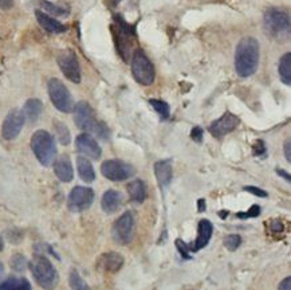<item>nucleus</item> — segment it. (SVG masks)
Listing matches in <instances>:
<instances>
[{
	"label": "nucleus",
	"instance_id": "f257e3e1",
	"mask_svg": "<svg viewBox=\"0 0 291 290\" xmlns=\"http://www.w3.org/2000/svg\"><path fill=\"white\" fill-rule=\"evenodd\" d=\"M259 65V42L252 36L243 38L235 50V70L243 78L251 77Z\"/></svg>",
	"mask_w": 291,
	"mask_h": 290
},
{
	"label": "nucleus",
	"instance_id": "f03ea898",
	"mask_svg": "<svg viewBox=\"0 0 291 290\" xmlns=\"http://www.w3.org/2000/svg\"><path fill=\"white\" fill-rule=\"evenodd\" d=\"M31 273L35 278L36 284L46 290H54L58 285V273L50 260L43 254H35L30 262Z\"/></svg>",
	"mask_w": 291,
	"mask_h": 290
},
{
	"label": "nucleus",
	"instance_id": "7ed1b4c3",
	"mask_svg": "<svg viewBox=\"0 0 291 290\" xmlns=\"http://www.w3.org/2000/svg\"><path fill=\"white\" fill-rule=\"evenodd\" d=\"M31 148L42 165L49 167L54 163L56 156L55 140L47 131H36L31 137Z\"/></svg>",
	"mask_w": 291,
	"mask_h": 290
},
{
	"label": "nucleus",
	"instance_id": "20e7f679",
	"mask_svg": "<svg viewBox=\"0 0 291 290\" xmlns=\"http://www.w3.org/2000/svg\"><path fill=\"white\" fill-rule=\"evenodd\" d=\"M265 28L278 42H287L290 38V16L285 11L270 8L265 14Z\"/></svg>",
	"mask_w": 291,
	"mask_h": 290
},
{
	"label": "nucleus",
	"instance_id": "39448f33",
	"mask_svg": "<svg viewBox=\"0 0 291 290\" xmlns=\"http://www.w3.org/2000/svg\"><path fill=\"white\" fill-rule=\"evenodd\" d=\"M132 73L140 85L149 86L155 82L156 70L151 59L142 50H136L132 58Z\"/></svg>",
	"mask_w": 291,
	"mask_h": 290
},
{
	"label": "nucleus",
	"instance_id": "423d86ee",
	"mask_svg": "<svg viewBox=\"0 0 291 290\" xmlns=\"http://www.w3.org/2000/svg\"><path fill=\"white\" fill-rule=\"evenodd\" d=\"M49 96L53 105L62 113H70L74 110V101L69 89L58 78H51L49 81Z\"/></svg>",
	"mask_w": 291,
	"mask_h": 290
},
{
	"label": "nucleus",
	"instance_id": "0eeeda50",
	"mask_svg": "<svg viewBox=\"0 0 291 290\" xmlns=\"http://www.w3.org/2000/svg\"><path fill=\"white\" fill-rule=\"evenodd\" d=\"M101 172L111 182H124L134 175V168L131 164L121 160H106L101 165Z\"/></svg>",
	"mask_w": 291,
	"mask_h": 290
},
{
	"label": "nucleus",
	"instance_id": "6e6552de",
	"mask_svg": "<svg viewBox=\"0 0 291 290\" xmlns=\"http://www.w3.org/2000/svg\"><path fill=\"white\" fill-rule=\"evenodd\" d=\"M56 62L58 66L63 73V76L69 79V81L74 82V83H79L80 82V67L78 63V58H77L76 53L71 50H63L60 51L58 56H56Z\"/></svg>",
	"mask_w": 291,
	"mask_h": 290
},
{
	"label": "nucleus",
	"instance_id": "1a4fd4ad",
	"mask_svg": "<svg viewBox=\"0 0 291 290\" xmlns=\"http://www.w3.org/2000/svg\"><path fill=\"white\" fill-rule=\"evenodd\" d=\"M94 200V191L89 187L77 185L71 189L67 200V207L71 212H82L90 207Z\"/></svg>",
	"mask_w": 291,
	"mask_h": 290
},
{
	"label": "nucleus",
	"instance_id": "9d476101",
	"mask_svg": "<svg viewBox=\"0 0 291 290\" xmlns=\"http://www.w3.org/2000/svg\"><path fill=\"white\" fill-rule=\"evenodd\" d=\"M74 121L76 125L83 132H96L98 122L94 114V110L85 101L78 102L74 105Z\"/></svg>",
	"mask_w": 291,
	"mask_h": 290
},
{
	"label": "nucleus",
	"instance_id": "9b49d317",
	"mask_svg": "<svg viewBox=\"0 0 291 290\" xmlns=\"http://www.w3.org/2000/svg\"><path fill=\"white\" fill-rule=\"evenodd\" d=\"M134 234V218L131 211H126L120 218L117 219L113 226V238L117 243L128 244L131 243Z\"/></svg>",
	"mask_w": 291,
	"mask_h": 290
},
{
	"label": "nucleus",
	"instance_id": "f8f14e48",
	"mask_svg": "<svg viewBox=\"0 0 291 290\" xmlns=\"http://www.w3.org/2000/svg\"><path fill=\"white\" fill-rule=\"evenodd\" d=\"M25 114L19 109L11 110L7 117L4 118V122L1 125V136L5 140H14L19 136L22 128L25 125Z\"/></svg>",
	"mask_w": 291,
	"mask_h": 290
},
{
	"label": "nucleus",
	"instance_id": "ddd939ff",
	"mask_svg": "<svg viewBox=\"0 0 291 290\" xmlns=\"http://www.w3.org/2000/svg\"><path fill=\"white\" fill-rule=\"evenodd\" d=\"M239 117L232 114V113L227 112L224 113L220 118H217L216 121H213L210 127V132L213 137L221 138L223 136H226L228 133H231L232 131H235L236 127L239 125Z\"/></svg>",
	"mask_w": 291,
	"mask_h": 290
},
{
	"label": "nucleus",
	"instance_id": "4468645a",
	"mask_svg": "<svg viewBox=\"0 0 291 290\" xmlns=\"http://www.w3.org/2000/svg\"><path fill=\"white\" fill-rule=\"evenodd\" d=\"M76 147L77 151L82 155H85L86 158H101V148L97 143V140L94 137H91L89 133H82L79 134L76 140Z\"/></svg>",
	"mask_w": 291,
	"mask_h": 290
},
{
	"label": "nucleus",
	"instance_id": "2eb2a0df",
	"mask_svg": "<svg viewBox=\"0 0 291 290\" xmlns=\"http://www.w3.org/2000/svg\"><path fill=\"white\" fill-rule=\"evenodd\" d=\"M212 233H213V226L210 220L203 219L199 223V229H197V238H196L195 243L188 246L189 251H199L203 247H206L210 239H211Z\"/></svg>",
	"mask_w": 291,
	"mask_h": 290
},
{
	"label": "nucleus",
	"instance_id": "dca6fc26",
	"mask_svg": "<svg viewBox=\"0 0 291 290\" xmlns=\"http://www.w3.org/2000/svg\"><path fill=\"white\" fill-rule=\"evenodd\" d=\"M54 172H55L56 178L63 183H70L73 180L74 169H73L70 158L67 155H62L60 158H58L54 161Z\"/></svg>",
	"mask_w": 291,
	"mask_h": 290
},
{
	"label": "nucleus",
	"instance_id": "f3484780",
	"mask_svg": "<svg viewBox=\"0 0 291 290\" xmlns=\"http://www.w3.org/2000/svg\"><path fill=\"white\" fill-rule=\"evenodd\" d=\"M36 19H38V23H39L43 28H45L47 32H51V34H62L67 30V27L65 25H62L59 21L54 19L53 16L47 15L46 12L43 11H36L35 12Z\"/></svg>",
	"mask_w": 291,
	"mask_h": 290
},
{
	"label": "nucleus",
	"instance_id": "a211bd4d",
	"mask_svg": "<svg viewBox=\"0 0 291 290\" xmlns=\"http://www.w3.org/2000/svg\"><path fill=\"white\" fill-rule=\"evenodd\" d=\"M155 173L157 182L160 184V187H166L169 185L173 176V169H172V160H160L155 164Z\"/></svg>",
	"mask_w": 291,
	"mask_h": 290
},
{
	"label": "nucleus",
	"instance_id": "6ab92c4d",
	"mask_svg": "<svg viewBox=\"0 0 291 290\" xmlns=\"http://www.w3.org/2000/svg\"><path fill=\"white\" fill-rule=\"evenodd\" d=\"M121 204H122V195L118 191H114V189H107L104 193L102 200H101L102 210L105 211L106 214H114L121 207Z\"/></svg>",
	"mask_w": 291,
	"mask_h": 290
},
{
	"label": "nucleus",
	"instance_id": "aec40b11",
	"mask_svg": "<svg viewBox=\"0 0 291 290\" xmlns=\"http://www.w3.org/2000/svg\"><path fill=\"white\" fill-rule=\"evenodd\" d=\"M124 265V257L118 253H107L100 258V266L109 273H116Z\"/></svg>",
	"mask_w": 291,
	"mask_h": 290
},
{
	"label": "nucleus",
	"instance_id": "412c9836",
	"mask_svg": "<svg viewBox=\"0 0 291 290\" xmlns=\"http://www.w3.org/2000/svg\"><path fill=\"white\" fill-rule=\"evenodd\" d=\"M77 169H78L79 178L85 183H93L96 180V171H94V167L89 158H83V156H79L77 158Z\"/></svg>",
	"mask_w": 291,
	"mask_h": 290
},
{
	"label": "nucleus",
	"instance_id": "4be33fe9",
	"mask_svg": "<svg viewBox=\"0 0 291 290\" xmlns=\"http://www.w3.org/2000/svg\"><path fill=\"white\" fill-rule=\"evenodd\" d=\"M22 112L25 114L26 120H28L30 122H35L43 112V104L38 98H30L25 104V107Z\"/></svg>",
	"mask_w": 291,
	"mask_h": 290
},
{
	"label": "nucleus",
	"instance_id": "5701e85b",
	"mask_svg": "<svg viewBox=\"0 0 291 290\" xmlns=\"http://www.w3.org/2000/svg\"><path fill=\"white\" fill-rule=\"evenodd\" d=\"M0 290H32L30 281L23 277H10L0 281Z\"/></svg>",
	"mask_w": 291,
	"mask_h": 290
},
{
	"label": "nucleus",
	"instance_id": "b1692460",
	"mask_svg": "<svg viewBox=\"0 0 291 290\" xmlns=\"http://www.w3.org/2000/svg\"><path fill=\"white\" fill-rule=\"evenodd\" d=\"M128 192L131 196L132 202L142 203L146 199V185L142 180H133L128 184Z\"/></svg>",
	"mask_w": 291,
	"mask_h": 290
},
{
	"label": "nucleus",
	"instance_id": "393cba45",
	"mask_svg": "<svg viewBox=\"0 0 291 290\" xmlns=\"http://www.w3.org/2000/svg\"><path fill=\"white\" fill-rule=\"evenodd\" d=\"M278 72H279V77L281 81L285 85H291V54L287 53L282 56L279 61V66H278Z\"/></svg>",
	"mask_w": 291,
	"mask_h": 290
},
{
	"label": "nucleus",
	"instance_id": "a878e982",
	"mask_svg": "<svg viewBox=\"0 0 291 290\" xmlns=\"http://www.w3.org/2000/svg\"><path fill=\"white\" fill-rule=\"evenodd\" d=\"M40 5H42V8H43L46 12H49L50 15H54V16L69 15V10H67V8L62 7V5L54 4V3L47 1V0H42V1H40Z\"/></svg>",
	"mask_w": 291,
	"mask_h": 290
},
{
	"label": "nucleus",
	"instance_id": "bb28decb",
	"mask_svg": "<svg viewBox=\"0 0 291 290\" xmlns=\"http://www.w3.org/2000/svg\"><path fill=\"white\" fill-rule=\"evenodd\" d=\"M69 282H70L71 290H91L90 286L86 284V281L80 277L77 270H73L70 273Z\"/></svg>",
	"mask_w": 291,
	"mask_h": 290
},
{
	"label": "nucleus",
	"instance_id": "cd10ccee",
	"mask_svg": "<svg viewBox=\"0 0 291 290\" xmlns=\"http://www.w3.org/2000/svg\"><path fill=\"white\" fill-rule=\"evenodd\" d=\"M54 128H55L56 137H58L60 144L67 145V144L70 143V140H71L70 132H69V129H67V127H66L63 122L54 121Z\"/></svg>",
	"mask_w": 291,
	"mask_h": 290
},
{
	"label": "nucleus",
	"instance_id": "c85d7f7f",
	"mask_svg": "<svg viewBox=\"0 0 291 290\" xmlns=\"http://www.w3.org/2000/svg\"><path fill=\"white\" fill-rule=\"evenodd\" d=\"M149 104L153 106V109H155L156 112L159 113V116H160L162 120L169 118L171 109H169V105H168L165 101H161V100H149Z\"/></svg>",
	"mask_w": 291,
	"mask_h": 290
},
{
	"label": "nucleus",
	"instance_id": "c756f323",
	"mask_svg": "<svg viewBox=\"0 0 291 290\" xmlns=\"http://www.w3.org/2000/svg\"><path fill=\"white\" fill-rule=\"evenodd\" d=\"M10 265L15 271H23V270L26 269V266H27V261H26V258L23 255L15 254L11 258Z\"/></svg>",
	"mask_w": 291,
	"mask_h": 290
},
{
	"label": "nucleus",
	"instance_id": "7c9ffc66",
	"mask_svg": "<svg viewBox=\"0 0 291 290\" xmlns=\"http://www.w3.org/2000/svg\"><path fill=\"white\" fill-rule=\"evenodd\" d=\"M241 243V238L239 235L236 234H231L227 237L226 239H224V246H226L227 249L230 250V251H235Z\"/></svg>",
	"mask_w": 291,
	"mask_h": 290
},
{
	"label": "nucleus",
	"instance_id": "2f4dec72",
	"mask_svg": "<svg viewBox=\"0 0 291 290\" xmlns=\"http://www.w3.org/2000/svg\"><path fill=\"white\" fill-rule=\"evenodd\" d=\"M261 214V207L259 206H256V204H254L251 209L248 210L247 212H239L238 214V218L240 219H246V218H255V216H258V215Z\"/></svg>",
	"mask_w": 291,
	"mask_h": 290
},
{
	"label": "nucleus",
	"instance_id": "473e14b6",
	"mask_svg": "<svg viewBox=\"0 0 291 290\" xmlns=\"http://www.w3.org/2000/svg\"><path fill=\"white\" fill-rule=\"evenodd\" d=\"M176 246H177V249L180 251V254L183 255V258H185V260H191V254H189V249H188V244H185L183 240L177 239L176 240Z\"/></svg>",
	"mask_w": 291,
	"mask_h": 290
},
{
	"label": "nucleus",
	"instance_id": "72a5a7b5",
	"mask_svg": "<svg viewBox=\"0 0 291 290\" xmlns=\"http://www.w3.org/2000/svg\"><path fill=\"white\" fill-rule=\"evenodd\" d=\"M244 191H247V192L252 193V195H255V196H259V198H266L267 196V192L265 191V189L262 188H258V187H252V185H248V187H244Z\"/></svg>",
	"mask_w": 291,
	"mask_h": 290
},
{
	"label": "nucleus",
	"instance_id": "f704fd0d",
	"mask_svg": "<svg viewBox=\"0 0 291 290\" xmlns=\"http://www.w3.org/2000/svg\"><path fill=\"white\" fill-rule=\"evenodd\" d=\"M254 155L255 156H265L266 155V145L262 140H258L254 145Z\"/></svg>",
	"mask_w": 291,
	"mask_h": 290
},
{
	"label": "nucleus",
	"instance_id": "c9c22d12",
	"mask_svg": "<svg viewBox=\"0 0 291 290\" xmlns=\"http://www.w3.org/2000/svg\"><path fill=\"white\" fill-rule=\"evenodd\" d=\"M203 136H204V131H203L200 127H195L192 129L191 137L193 138V141H196V143H201Z\"/></svg>",
	"mask_w": 291,
	"mask_h": 290
},
{
	"label": "nucleus",
	"instance_id": "e433bc0d",
	"mask_svg": "<svg viewBox=\"0 0 291 290\" xmlns=\"http://www.w3.org/2000/svg\"><path fill=\"white\" fill-rule=\"evenodd\" d=\"M278 290H291V278L290 277H287L285 280L282 281L281 284H279V288Z\"/></svg>",
	"mask_w": 291,
	"mask_h": 290
},
{
	"label": "nucleus",
	"instance_id": "4c0bfd02",
	"mask_svg": "<svg viewBox=\"0 0 291 290\" xmlns=\"http://www.w3.org/2000/svg\"><path fill=\"white\" fill-rule=\"evenodd\" d=\"M285 156H286V160L289 163H291V141L290 140H286L285 143Z\"/></svg>",
	"mask_w": 291,
	"mask_h": 290
},
{
	"label": "nucleus",
	"instance_id": "58836bf2",
	"mask_svg": "<svg viewBox=\"0 0 291 290\" xmlns=\"http://www.w3.org/2000/svg\"><path fill=\"white\" fill-rule=\"evenodd\" d=\"M14 7V0H0V8L1 10H10Z\"/></svg>",
	"mask_w": 291,
	"mask_h": 290
},
{
	"label": "nucleus",
	"instance_id": "ea45409f",
	"mask_svg": "<svg viewBox=\"0 0 291 290\" xmlns=\"http://www.w3.org/2000/svg\"><path fill=\"white\" fill-rule=\"evenodd\" d=\"M276 173L279 175V176H282V178L286 179V182H291V178L290 175L286 172V171H283V169H276Z\"/></svg>",
	"mask_w": 291,
	"mask_h": 290
},
{
	"label": "nucleus",
	"instance_id": "a19ab883",
	"mask_svg": "<svg viewBox=\"0 0 291 290\" xmlns=\"http://www.w3.org/2000/svg\"><path fill=\"white\" fill-rule=\"evenodd\" d=\"M204 210H206V202L203 199H200L199 200V212H203Z\"/></svg>",
	"mask_w": 291,
	"mask_h": 290
},
{
	"label": "nucleus",
	"instance_id": "79ce46f5",
	"mask_svg": "<svg viewBox=\"0 0 291 290\" xmlns=\"http://www.w3.org/2000/svg\"><path fill=\"white\" fill-rule=\"evenodd\" d=\"M3 247H4V242H3V238L0 237V251L3 250Z\"/></svg>",
	"mask_w": 291,
	"mask_h": 290
},
{
	"label": "nucleus",
	"instance_id": "37998d69",
	"mask_svg": "<svg viewBox=\"0 0 291 290\" xmlns=\"http://www.w3.org/2000/svg\"><path fill=\"white\" fill-rule=\"evenodd\" d=\"M3 271H4V266H3V264L0 262V275L3 274Z\"/></svg>",
	"mask_w": 291,
	"mask_h": 290
},
{
	"label": "nucleus",
	"instance_id": "c03bdc74",
	"mask_svg": "<svg viewBox=\"0 0 291 290\" xmlns=\"http://www.w3.org/2000/svg\"><path fill=\"white\" fill-rule=\"evenodd\" d=\"M121 1H122V0H113V3H114V4H118V3H121Z\"/></svg>",
	"mask_w": 291,
	"mask_h": 290
}]
</instances>
